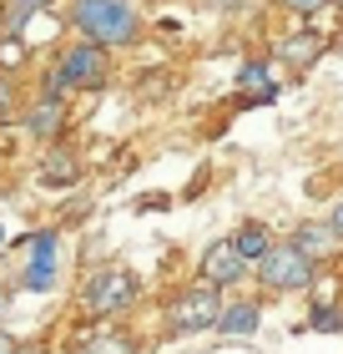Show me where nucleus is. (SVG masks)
I'll return each mask as SVG.
<instances>
[{"mask_svg":"<svg viewBox=\"0 0 343 354\" xmlns=\"http://www.w3.org/2000/svg\"><path fill=\"white\" fill-rule=\"evenodd\" d=\"M71 21H76V30L86 41L106 46V51H111V46H132L141 36V21H137L132 0H76Z\"/></svg>","mask_w":343,"mask_h":354,"instance_id":"obj_1","label":"nucleus"},{"mask_svg":"<svg viewBox=\"0 0 343 354\" xmlns=\"http://www.w3.org/2000/svg\"><path fill=\"white\" fill-rule=\"evenodd\" d=\"M257 279H263L273 294H298L318 279V259L303 253L298 243H268V253L257 259Z\"/></svg>","mask_w":343,"mask_h":354,"instance_id":"obj_2","label":"nucleus"},{"mask_svg":"<svg viewBox=\"0 0 343 354\" xmlns=\"http://www.w3.org/2000/svg\"><path fill=\"white\" fill-rule=\"evenodd\" d=\"M132 299H137V273L132 268H101V273H91L86 294H81L86 314H96V319L132 309Z\"/></svg>","mask_w":343,"mask_h":354,"instance_id":"obj_3","label":"nucleus"},{"mask_svg":"<svg viewBox=\"0 0 343 354\" xmlns=\"http://www.w3.org/2000/svg\"><path fill=\"white\" fill-rule=\"evenodd\" d=\"M217 309H222V299H217V288L212 283H197V288H187V294H177L172 299V334H202L217 324Z\"/></svg>","mask_w":343,"mask_h":354,"instance_id":"obj_4","label":"nucleus"},{"mask_svg":"<svg viewBox=\"0 0 343 354\" xmlns=\"http://www.w3.org/2000/svg\"><path fill=\"white\" fill-rule=\"evenodd\" d=\"M56 66L66 71L71 91H76V86H81V91H101V86H106V76H111V66H106V46H96V41L71 46V51L61 56Z\"/></svg>","mask_w":343,"mask_h":354,"instance_id":"obj_5","label":"nucleus"},{"mask_svg":"<svg viewBox=\"0 0 343 354\" xmlns=\"http://www.w3.org/2000/svg\"><path fill=\"white\" fill-rule=\"evenodd\" d=\"M242 273H248V259L237 253V243H212L202 253V283L222 288V283H237Z\"/></svg>","mask_w":343,"mask_h":354,"instance_id":"obj_6","label":"nucleus"},{"mask_svg":"<svg viewBox=\"0 0 343 354\" xmlns=\"http://www.w3.org/2000/svg\"><path fill=\"white\" fill-rule=\"evenodd\" d=\"M51 283H56V233H36V238H30V268H26V288L46 294Z\"/></svg>","mask_w":343,"mask_h":354,"instance_id":"obj_7","label":"nucleus"},{"mask_svg":"<svg viewBox=\"0 0 343 354\" xmlns=\"http://www.w3.org/2000/svg\"><path fill=\"white\" fill-rule=\"evenodd\" d=\"M323 51H329V41L313 36V30H298V36H288L283 46H277V56H283L288 66H313Z\"/></svg>","mask_w":343,"mask_h":354,"instance_id":"obj_8","label":"nucleus"},{"mask_svg":"<svg viewBox=\"0 0 343 354\" xmlns=\"http://www.w3.org/2000/svg\"><path fill=\"white\" fill-rule=\"evenodd\" d=\"M41 183L46 187H71L76 183V157L61 152V147H51V152H46V167H41Z\"/></svg>","mask_w":343,"mask_h":354,"instance_id":"obj_9","label":"nucleus"},{"mask_svg":"<svg viewBox=\"0 0 343 354\" xmlns=\"http://www.w3.org/2000/svg\"><path fill=\"white\" fill-rule=\"evenodd\" d=\"M222 334H253L257 329V304H227V309H217V324Z\"/></svg>","mask_w":343,"mask_h":354,"instance_id":"obj_10","label":"nucleus"},{"mask_svg":"<svg viewBox=\"0 0 343 354\" xmlns=\"http://www.w3.org/2000/svg\"><path fill=\"white\" fill-rule=\"evenodd\" d=\"M61 117H66V106H61V96H41V106L30 111V132H36V137H56Z\"/></svg>","mask_w":343,"mask_h":354,"instance_id":"obj_11","label":"nucleus"},{"mask_svg":"<svg viewBox=\"0 0 343 354\" xmlns=\"http://www.w3.org/2000/svg\"><path fill=\"white\" fill-rule=\"evenodd\" d=\"M233 243H237V253H242L248 263H257V259L268 253V243H273V238H268V228H263V223H242Z\"/></svg>","mask_w":343,"mask_h":354,"instance_id":"obj_12","label":"nucleus"},{"mask_svg":"<svg viewBox=\"0 0 343 354\" xmlns=\"http://www.w3.org/2000/svg\"><path fill=\"white\" fill-rule=\"evenodd\" d=\"M333 238H338V233L329 228V223H303L293 243H298L303 253H313V259H318V253H329V248H333Z\"/></svg>","mask_w":343,"mask_h":354,"instance_id":"obj_13","label":"nucleus"},{"mask_svg":"<svg viewBox=\"0 0 343 354\" xmlns=\"http://www.w3.org/2000/svg\"><path fill=\"white\" fill-rule=\"evenodd\" d=\"M237 86H242V96L268 91V86H273V82H268V66H263V61H248V66L237 71Z\"/></svg>","mask_w":343,"mask_h":354,"instance_id":"obj_14","label":"nucleus"},{"mask_svg":"<svg viewBox=\"0 0 343 354\" xmlns=\"http://www.w3.org/2000/svg\"><path fill=\"white\" fill-rule=\"evenodd\" d=\"M308 329H318V334H338V329H343V314L333 309V304H318V309L308 314Z\"/></svg>","mask_w":343,"mask_h":354,"instance_id":"obj_15","label":"nucleus"},{"mask_svg":"<svg viewBox=\"0 0 343 354\" xmlns=\"http://www.w3.org/2000/svg\"><path fill=\"white\" fill-rule=\"evenodd\" d=\"M86 354H137V344L126 339V334H101V339H91Z\"/></svg>","mask_w":343,"mask_h":354,"instance_id":"obj_16","label":"nucleus"},{"mask_svg":"<svg viewBox=\"0 0 343 354\" xmlns=\"http://www.w3.org/2000/svg\"><path fill=\"white\" fill-rule=\"evenodd\" d=\"M66 91H71L66 71H61V66H51V71H46V96H66Z\"/></svg>","mask_w":343,"mask_h":354,"instance_id":"obj_17","label":"nucleus"},{"mask_svg":"<svg viewBox=\"0 0 343 354\" xmlns=\"http://www.w3.org/2000/svg\"><path fill=\"white\" fill-rule=\"evenodd\" d=\"M21 56H26V41H21V36H10L6 46H0V66H15Z\"/></svg>","mask_w":343,"mask_h":354,"instance_id":"obj_18","label":"nucleus"},{"mask_svg":"<svg viewBox=\"0 0 343 354\" xmlns=\"http://www.w3.org/2000/svg\"><path fill=\"white\" fill-rule=\"evenodd\" d=\"M15 117V91H10V82H0V122H10Z\"/></svg>","mask_w":343,"mask_h":354,"instance_id":"obj_19","label":"nucleus"},{"mask_svg":"<svg viewBox=\"0 0 343 354\" xmlns=\"http://www.w3.org/2000/svg\"><path fill=\"white\" fill-rule=\"evenodd\" d=\"M283 6H288V10H298V15H313V10L329 6V0H283Z\"/></svg>","mask_w":343,"mask_h":354,"instance_id":"obj_20","label":"nucleus"},{"mask_svg":"<svg viewBox=\"0 0 343 354\" xmlns=\"http://www.w3.org/2000/svg\"><path fill=\"white\" fill-rule=\"evenodd\" d=\"M329 228H333V233H338V238H343V203H338V207H333V218H329Z\"/></svg>","mask_w":343,"mask_h":354,"instance_id":"obj_21","label":"nucleus"},{"mask_svg":"<svg viewBox=\"0 0 343 354\" xmlns=\"http://www.w3.org/2000/svg\"><path fill=\"white\" fill-rule=\"evenodd\" d=\"M0 354H21V344H15L10 334H0Z\"/></svg>","mask_w":343,"mask_h":354,"instance_id":"obj_22","label":"nucleus"},{"mask_svg":"<svg viewBox=\"0 0 343 354\" xmlns=\"http://www.w3.org/2000/svg\"><path fill=\"white\" fill-rule=\"evenodd\" d=\"M15 6H21V10H46L51 0H15Z\"/></svg>","mask_w":343,"mask_h":354,"instance_id":"obj_23","label":"nucleus"},{"mask_svg":"<svg viewBox=\"0 0 343 354\" xmlns=\"http://www.w3.org/2000/svg\"><path fill=\"white\" fill-rule=\"evenodd\" d=\"M207 6H217V10H233V6H242V0H207Z\"/></svg>","mask_w":343,"mask_h":354,"instance_id":"obj_24","label":"nucleus"},{"mask_svg":"<svg viewBox=\"0 0 343 354\" xmlns=\"http://www.w3.org/2000/svg\"><path fill=\"white\" fill-rule=\"evenodd\" d=\"M6 309H10V294H6V288H0V319H6Z\"/></svg>","mask_w":343,"mask_h":354,"instance_id":"obj_25","label":"nucleus"}]
</instances>
